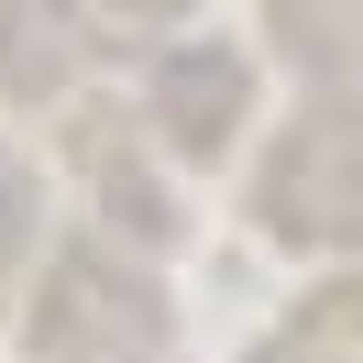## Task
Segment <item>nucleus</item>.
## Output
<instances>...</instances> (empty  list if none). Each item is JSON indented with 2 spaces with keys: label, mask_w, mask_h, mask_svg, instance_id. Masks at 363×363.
Listing matches in <instances>:
<instances>
[{
  "label": "nucleus",
  "mask_w": 363,
  "mask_h": 363,
  "mask_svg": "<svg viewBox=\"0 0 363 363\" xmlns=\"http://www.w3.org/2000/svg\"><path fill=\"white\" fill-rule=\"evenodd\" d=\"M165 121H177V143H209V133L231 121V67H220V55L165 67Z\"/></svg>",
  "instance_id": "nucleus-1"
},
{
  "label": "nucleus",
  "mask_w": 363,
  "mask_h": 363,
  "mask_svg": "<svg viewBox=\"0 0 363 363\" xmlns=\"http://www.w3.org/2000/svg\"><path fill=\"white\" fill-rule=\"evenodd\" d=\"M23 220H33V199H23V165L0 155V264H11V242H23Z\"/></svg>",
  "instance_id": "nucleus-2"
},
{
  "label": "nucleus",
  "mask_w": 363,
  "mask_h": 363,
  "mask_svg": "<svg viewBox=\"0 0 363 363\" xmlns=\"http://www.w3.org/2000/svg\"><path fill=\"white\" fill-rule=\"evenodd\" d=\"M121 11H187V0H121Z\"/></svg>",
  "instance_id": "nucleus-3"
}]
</instances>
